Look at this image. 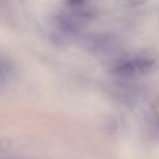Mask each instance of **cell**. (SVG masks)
<instances>
[{
	"label": "cell",
	"mask_w": 159,
	"mask_h": 159,
	"mask_svg": "<svg viewBox=\"0 0 159 159\" xmlns=\"http://www.w3.org/2000/svg\"><path fill=\"white\" fill-rule=\"evenodd\" d=\"M67 2L68 5L72 6H80L81 4H82L84 0H66Z\"/></svg>",
	"instance_id": "cell-2"
},
{
	"label": "cell",
	"mask_w": 159,
	"mask_h": 159,
	"mask_svg": "<svg viewBox=\"0 0 159 159\" xmlns=\"http://www.w3.org/2000/svg\"><path fill=\"white\" fill-rule=\"evenodd\" d=\"M156 126H157V128L159 130V116L158 117V119H157L156 120Z\"/></svg>",
	"instance_id": "cell-3"
},
{
	"label": "cell",
	"mask_w": 159,
	"mask_h": 159,
	"mask_svg": "<svg viewBox=\"0 0 159 159\" xmlns=\"http://www.w3.org/2000/svg\"><path fill=\"white\" fill-rule=\"evenodd\" d=\"M89 47L94 51H106L114 46L115 39L110 35L98 34L89 38Z\"/></svg>",
	"instance_id": "cell-1"
}]
</instances>
